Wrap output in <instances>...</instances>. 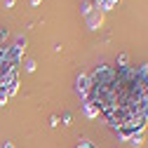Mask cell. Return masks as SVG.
Returning <instances> with one entry per match:
<instances>
[{"instance_id": "30bf717a", "label": "cell", "mask_w": 148, "mask_h": 148, "mask_svg": "<svg viewBox=\"0 0 148 148\" xmlns=\"http://www.w3.org/2000/svg\"><path fill=\"white\" fill-rule=\"evenodd\" d=\"M78 148H97V146H94V143H89V141H80Z\"/></svg>"}, {"instance_id": "4fadbf2b", "label": "cell", "mask_w": 148, "mask_h": 148, "mask_svg": "<svg viewBox=\"0 0 148 148\" xmlns=\"http://www.w3.org/2000/svg\"><path fill=\"white\" fill-rule=\"evenodd\" d=\"M7 35H10V33H7V28H5V31H0V40H5Z\"/></svg>"}, {"instance_id": "9a60e30c", "label": "cell", "mask_w": 148, "mask_h": 148, "mask_svg": "<svg viewBox=\"0 0 148 148\" xmlns=\"http://www.w3.org/2000/svg\"><path fill=\"white\" fill-rule=\"evenodd\" d=\"M14 5V0H5V7H12Z\"/></svg>"}, {"instance_id": "8992f818", "label": "cell", "mask_w": 148, "mask_h": 148, "mask_svg": "<svg viewBox=\"0 0 148 148\" xmlns=\"http://www.w3.org/2000/svg\"><path fill=\"white\" fill-rule=\"evenodd\" d=\"M92 10H94V5H92V3H87V0H85V3H82V5H80V12H82V14H85V16H87V14H89V12H92Z\"/></svg>"}, {"instance_id": "277c9868", "label": "cell", "mask_w": 148, "mask_h": 148, "mask_svg": "<svg viewBox=\"0 0 148 148\" xmlns=\"http://www.w3.org/2000/svg\"><path fill=\"white\" fill-rule=\"evenodd\" d=\"M118 3H120V0H99L97 10H99V12H108V10H113Z\"/></svg>"}, {"instance_id": "5b68a950", "label": "cell", "mask_w": 148, "mask_h": 148, "mask_svg": "<svg viewBox=\"0 0 148 148\" xmlns=\"http://www.w3.org/2000/svg\"><path fill=\"white\" fill-rule=\"evenodd\" d=\"M7 101H10V92H7L5 85H0V106H5Z\"/></svg>"}, {"instance_id": "52a82bcc", "label": "cell", "mask_w": 148, "mask_h": 148, "mask_svg": "<svg viewBox=\"0 0 148 148\" xmlns=\"http://www.w3.org/2000/svg\"><path fill=\"white\" fill-rule=\"evenodd\" d=\"M127 64H129V57H127L125 52H120L118 54V66H127Z\"/></svg>"}, {"instance_id": "8fae6325", "label": "cell", "mask_w": 148, "mask_h": 148, "mask_svg": "<svg viewBox=\"0 0 148 148\" xmlns=\"http://www.w3.org/2000/svg\"><path fill=\"white\" fill-rule=\"evenodd\" d=\"M49 125L57 127V125H59V115H52V118H49Z\"/></svg>"}, {"instance_id": "5bb4252c", "label": "cell", "mask_w": 148, "mask_h": 148, "mask_svg": "<svg viewBox=\"0 0 148 148\" xmlns=\"http://www.w3.org/2000/svg\"><path fill=\"white\" fill-rule=\"evenodd\" d=\"M0 148H14V143H10V141H5V143L0 146Z\"/></svg>"}, {"instance_id": "6da1fadb", "label": "cell", "mask_w": 148, "mask_h": 148, "mask_svg": "<svg viewBox=\"0 0 148 148\" xmlns=\"http://www.w3.org/2000/svg\"><path fill=\"white\" fill-rule=\"evenodd\" d=\"M89 89H92V80H89V75H78V80H75V92H78L82 99H87Z\"/></svg>"}, {"instance_id": "7c38bea8", "label": "cell", "mask_w": 148, "mask_h": 148, "mask_svg": "<svg viewBox=\"0 0 148 148\" xmlns=\"http://www.w3.org/2000/svg\"><path fill=\"white\" fill-rule=\"evenodd\" d=\"M71 120H73V115L71 113H64V125H71Z\"/></svg>"}, {"instance_id": "ba28073f", "label": "cell", "mask_w": 148, "mask_h": 148, "mask_svg": "<svg viewBox=\"0 0 148 148\" xmlns=\"http://www.w3.org/2000/svg\"><path fill=\"white\" fill-rule=\"evenodd\" d=\"M129 143H134V146H141V143H143V134L139 132V134H136V136H134L132 141H129Z\"/></svg>"}, {"instance_id": "3957f363", "label": "cell", "mask_w": 148, "mask_h": 148, "mask_svg": "<svg viewBox=\"0 0 148 148\" xmlns=\"http://www.w3.org/2000/svg\"><path fill=\"white\" fill-rule=\"evenodd\" d=\"M82 108H85V115H87V118H97V115L101 113V108H99V103H94L92 99H85Z\"/></svg>"}, {"instance_id": "2e32d148", "label": "cell", "mask_w": 148, "mask_h": 148, "mask_svg": "<svg viewBox=\"0 0 148 148\" xmlns=\"http://www.w3.org/2000/svg\"><path fill=\"white\" fill-rule=\"evenodd\" d=\"M31 5H40V0H31Z\"/></svg>"}, {"instance_id": "9c48e42d", "label": "cell", "mask_w": 148, "mask_h": 148, "mask_svg": "<svg viewBox=\"0 0 148 148\" xmlns=\"http://www.w3.org/2000/svg\"><path fill=\"white\" fill-rule=\"evenodd\" d=\"M26 71H28V73H33V71H35V61H33V59H28V61H26Z\"/></svg>"}, {"instance_id": "7a4b0ae2", "label": "cell", "mask_w": 148, "mask_h": 148, "mask_svg": "<svg viewBox=\"0 0 148 148\" xmlns=\"http://www.w3.org/2000/svg\"><path fill=\"white\" fill-rule=\"evenodd\" d=\"M101 19H103V12H99V10L94 7V10L87 14V26H89V28H99V26H101Z\"/></svg>"}]
</instances>
